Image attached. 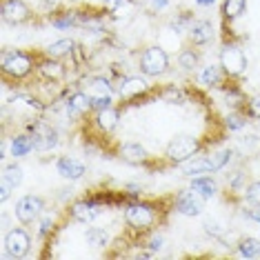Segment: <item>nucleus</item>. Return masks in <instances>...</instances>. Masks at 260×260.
<instances>
[{
	"label": "nucleus",
	"mask_w": 260,
	"mask_h": 260,
	"mask_svg": "<svg viewBox=\"0 0 260 260\" xmlns=\"http://www.w3.org/2000/svg\"><path fill=\"white\" fill-rule=\"evenodd\" d=\"M167 209H174V207H167ZM167 209H162L160 205L149 203V200H129L125 205V224L127 229L134 236H147L149 232H153V227H158L162 220V214Z\"/></svg>",
	"instance_id": "f257e3e1"
},
{
	"label": "nucleus",
	"mask_w": 260,
	"mask_h": 260,
	"mask_svg": "<svg viewBox=\"0 0 260 260\" xmlns=\"http://www.w3.org/2000/svg\"><path fill=\"white\" fill-rule=\"evenodd\" d=\"M36 64H38V54L22 49H7L3 51V58H0V69H3L5 80H14V82L27 80L36 72Z\"/></svg>",
	"instance_id": "f03ea898"
},
{
	"label": "nucleus",
	"mask_w": 260,
	"mask_h": 260,
	"mask_svg": "<svg viewBox=\"0 0 260 260\" xmlns=\"http://www.w3.org/2000/svg\"><path fill=\"white\" fill-rule=\"evenodd\" d=\"M78 89L85 96L91 98L93 109H103L114 105V96H116V85L109 76H100V74H85L78 80Z\"/></svg>",
	"instance_id": "7ed1b4c3"
},
{
	"label": "nucleus",
	"mask_w": 260,
	"mask_h": 260,
	"mask_svg": "<svg viewBox=\"0 0 260 260\" xmlns=\"http://www.w3.org/2000/svg\"><path fill=\"white\" fill-rule=\"evenodd\" d=\"M205 149V143L198 138V136L191 134H178L167 143L165 147V156L162 160L169 165V167H180L182 162H187L189 158L198 156L200 151Z\"/></svg>",
	"instance_id": "20e7f679"
},
{
	"label": "nucleus",
	"mask_w": 260,
	"mask_h": 260,
	"mask_svg": "<svg viewBox=\"0 0 260 260\" xmlns=\"http://www.w3.org/2000/svg\"><path fill=\"white\" fill-rule=\"evenodd\" d=\"M138 69L147 78H160V76L169 74L171 60H169V54L165 51V47L160 45L145 47L138 56Z\"/></svg>",
	"instance_id": "39448f33"
},
{
	"label": "nucleus",
	"mask_w": 260,
	"mask_h": 260,
	"mask_svg": "<svg viewBox=\"0 0 260 260\" xmlns=\"http://www.w3.org/2000/svg\"><path fill=\"white\" fill-rule=\"evenodd\" d=\"M34 247V238L29 234L27 224L22 227H11L5 232L3 238V258L5 260H22L29 256Z\"/></svg>",
	"instance_id": "423d86ee"
},
{
	"label": "nucleus",
	"mask_w": 260,
	"mask_h": 260,
	"mask_svg": "<svg viewBox=\"0 0 260 260\" xmlns=\"http://www.w3.org/2000/svg\"><path fill=\"white\" fill-rule=\"evenodd\" d=\"M218 64L222 67V72L227 74V78H240L247 72V56L242 51V47L232 40H224L218 49Z\"/></svg>",
	"instance_id": "0eeeda50"
},
{
	"label": "nucleus",
	"mask_w": 260,
	"mask_h": 260,
	"mask_svg": "<svg viewBox=\"0 0 260 260\" xmlns=\"http://www.w3.org/2000/svg\"><path fill=\"white\" fill-rule=\"evenodd\" d=\"M27 134L34 138V147L36 151H51L60 143V132L51 125V122L43 120V118H34V120L25 122Z\"/></svg>",
	"instance_id": "6e6552de"
},
{
	"label": "nucleus",
	"mask_w": 260,
	"mask_h": 260,
	"mask_svg": "<svg viewBox=\"0 0 260 260\" xmlns=\"http://www.w3.org/2000/svg\"><path fill=\"white\" fill-rule=\"evenodd\" d=\"M45 209H47V200L43 196H38V193H27V196L16 200L14 216L20 224H27L29 227V224H34L45 214Z\"/></svg>",
	"instance_id": "1a4fd4ad"
},
{
	"label": "nucleus",
	"mask_w": 260,
	"mask_h": 260,
	"mask_svg": "<svg viewBox=\"0 0 260 260\" xmlns=\"http://www.w3.org/2000/svg\"><path fill=\"white\" fill-rule=\"evenodd\" d=\"M205 203H207V198L203 196V193H198L193 187L180 189V191L171 198V207H174V211H178V214H182V216H189V218L203 214Z\"/></svg>",
	"instance_id": "9d476101"
},
{
	"label": "nucleus",
	"mask_w": 260,
	"mask_h": 260,
	"mask_svg": "<svg viewBox=\"0 0 260 260\" xmlns=\"http://www.w3.org/2000/svg\"><path fill=\"white\" fill-rule=\"evenodd\" d=\"M116 93L125 103H134L151 93V85L147 82V76H122L116 80Z\"/></svg>",
	"instance_id": "9b49d317"
},
{
	"label": "nucleus",
	"mask_w": 260,
	"mask_h": 260,
	"mask_svg": "<svg viewBox=\"0 0 260 260\" xmlns=\"http://www.w3.org/2000/svg\"><path fill=\"white\" fill-rule=\"evenodd\" d=\"M89 120L91 129L100 136H111L120 125V109L109 105V107H103V109H93L91 116L87 118ZM85 120V122H87Z\"/></svg>",
	"instance_id": "f8f14e48"
},
{
	"label": "nucleus",
	"mask_w": 260,
	"mask_h": 260,
	"mask_svg": "<svg viewBox=\"0 0 260 260\" xmlns=\"http://www.w3.org/2000/svg\"><path fill=\"white\" fill-rule=\"evenodd\" d=\"M0 18H3L5 25L20 27L34 20V11L25 0H3V5H0Z\"/></svg>",
	"instance_id": "ddd939ff"
},
{
	"label": "nucleus",
	"mask_w": 260,
	"mask_h": 260,
	"mask_svg": "<svg viewBox=\"0 0 260 260\" xmlns=\"http://www.w3.org/2000/svg\"><path fill=\"white\" fill-rule=\"evenodd\" d=\"M64 111H67L69 120L76 122V125H80V122H85L93 111L91 98L85 96V93L76 87V89L72 93H67V98H64Z\"/></svg>",
	"instance_id": "4468645a"
},
{
	"label": "nucleus",
	"mask_w": 260,
	"mask_h": 260,
	"mask_svg": "<svg viewBox=\"0 0 260 260\" xmlns=\"http://www.w3.org/2000/svg\"><path fill=\"white\" fill-rule=\"evenodd\" d=\"M36 74L47 85H60V82H64V78H67V67H64V62L58 60V58L43 54V56H38Z\"/></svg>",
	"instance_id": "2eb2a0df"
},
{
	"label": "nucleus",
	"mask_w": 260,
	"mask_h": 260,
	"mask_svg": "<svg viewBox=\"0 0 260 260\" xmlns=\"http://www.w3.org/2000/svg\"><path fill=\"white\" fill-rule=\"evenodd\" d=\"M103 209H105V205L98 203L96 198H80V200H74V203L67 207V214L76 222L89 224L103 214Z\"/></svg>",
	"instance_id": "dca6fc26"
},
{
	"label": "nucleus",
	"mask_w": 260,
	"mask_h": 260,
	"mask_svg": "<svg viewBox=\"0 0 260 260\" xmlns=\"http://www.w3.org/2000/svg\"><path fill=\"white\" fill-rule=\"evenodd\" d=\"M118 158L127 165H134V167H151L153 162L149 151L136 140H129V143H122L118 147Z\"/></svg>",
	"instance_id": "f3484780"
},
{
	"label": "nucleus",
	"mask_w": 260,
	"mask_h": 260,
	"mask_svg": "<svg viewBox=\"0 0 260 260\" xmlns=\"http://www.w3.org/2000/svg\"><path fill=\"white\" fill-rule=\"evenodd\" d=\"M187 38H189V45L193 47H207L211 45V40L216 38V27L214 22H211L209 18H196L189 25L187 29Z\"/></svg>",
	"instance_id": "a211bd4d"
},
{
	"label": "nucleus",
	"mask_w": 260,
	"mask_h": 260,
	"mask_svg": "<svg viewBox=\"0 0 260 260\" xmlns=\"http://www.w3.org/2000/svg\"><path fill=\"white\" fill-rule=\"evenodd\" d=\"M56 171L60 174V178L69 180V182H76V180L85 178L87 165L82 160H78V158H74V156H60L56 160Z\"/></svg>",
	"instance_id": "6ab92c4d"
},
{
	"label": "nucleus",
	"mask_w": 260,
	"mask_h": 260,
	"mask_svg": "<svg viewBox=\"0 0 260 260\" xmlns=\"http://www.w3.org/2000/svg\"><path fill=\"white\" fill-rule=\"evenodd\" d=\"M180 174L185 176V178H193V176H205V174H214V165H211V158L209 153H198V156L189 158L187 162L180 165Z\"/></svg>",
	"instance_id": "aec40b11"
},
{
	"label": "nucleus",
	"mask_w": 260,
	"mask_h": 260,
	"mask_svg": "<svg viewBox=\"0 0 260 260\" xmlns=\"http://www.w3.org/2000/svg\"><path fill=\"white\" fill-rule=\"evenodd\" d=\"M227 80H232V78H227V74L222 72L220 64H207L198 74V82L203 87H207V89H211V87L214 89H222Z\"/></svg>",
	"instance_id": "412c9836"
},
{
	"label": "nucleus",
	"mask_w": 260,
	"mask_h": 260,
	"mask_svg": "<svg viewBox=\"0 0 260 260\" xmlns=\"http://www.w3.org/2000/svg\"><path fill=\"white\" fill-rule=\"evenodd\" d=\"M178 67L185 74H196V69L200 67V49L193 45L182 47L178 51Z\"/></svg>",
	"instance_id": "4be33fe9"
},
{
	"label": "nucleus",
	"mask_w": 260,
	"mask_h": 260,
	"mask_svg": "<svg viewBox=\"0 0 260 260\" xmlns=\"http://www.w3.org/2000/svg\"><path fill=\"white\" fill-rule=\"evenodd\" d=\"M31 151H36L34 147V138L29 134H14V138L9 140V153L14 158H25Z\"/></svg>",
	"instance_id": "5701e85b"
},
{
	"label": "nucleus",
	"mask_w": 260,
	"mask_h": 260,
	"mask_svg": "<svg viewBox=\"0 0 260 260\" xmlns=\"http://www.w3.org/2000/svg\"><path fill=\"white\" fill-rule=\"evenodd\" d=\"M191 182H189V187H193L198 193H203V196L209 200L218 196V182L211 174H205V176H193V178H189Z\"/></svg>",
	"instance_id": "b1692460"
},
{
	"label": "nucleus",
	"mask_w": 260,
	"mask_h": 260,
	"mask_svg": "<svg viewBox=\"0 0 260 260\" xmlns=\"http://www.w3.org/2000/svg\"><path fill=\"white\" fill-rule=\"evenodd\" d=\"M76 40L74 38H60V40H54L51 45H47L45 49V56H51V58H58V60H62V58H69L74 54L76 49Z\"/></svg>",
	"instance_id": "393cba45"
},
{
	"label": "nucleus",
	"mask_w": 260,
	"mask_h": 260,
	"mask_svg": "<svg viewBox=\"0 0 260 260\" xmlns=\"http://www.w3.org/2000/svg\"><path fill=\"white\" fill-rule=\"evenodd\" d=\"M247 11V0H222L220 5V16L224 22H236L242 18Z\"/></svg>",
	"instance_id": "a878e982"
},
{
	"label": "nucleus",
	"mask_w": 260,
	"mask_h": 260,
	"mask_svg": "<svg viewBox=\"0 0 260 260\" xmlns=\"http://www.w3.org/2000/svg\"><path fill=\"white\" fill-rule=\"evenodd\" d=\"M51 27L56 29H69V27H78V9H64V11H54L49 16Z\"/></svg>",
	"instance_id": "bb28decb"
},
{
	"label": "nucleus",
	"mask_w": 260,
	"mask_h": 260,
	"mask_svg": "<svg viewBox=\"0 0 260 260\" xmlns=\"http://www.w3.org/2000/svg\"><path fill=\"white\" fill-rule=\"evenodd\" d=\"M85 242L91 249H107L111 242V236L107 229H103V227H89L85 232Z\"/></svg>",
	"instance_id": "cd10ccee"
},
{
	"label": "nucleus",
	"mask_w": 260,
	"mask_h": 260,
	"mask_svg": "<svg viewBox=\"0 0 260 260\" xmlns=\"http://www.w3.org/2000/svg\"><path fill=\"white\" fill-rule=\"evenodd\" d=\"M236 256L240 258H258L260 256V240L253 236H245L236 242Z\"/></svg>",
	"instance_id": "c85d7f7f"
},
{
	"label": "nucleus",
	"mask_w": 260,
	"mask_h": 260,
	"mask_svg": "<svg viewBox=\"0 0 260 260\" xmlns=\"http://www.w3.org/2000/svg\"><path fill=\"white\" fill-rule=\"evenodd\" d=\"M158 96H160L165 103H169V105H185L189 93L178 85H167V87H162V89L158 91Z\"/></svg>",
	"instance_id": "c756f323"
},
{
	"label": "nucleus",
	"mask_w": 260,
	"mask_h": 260,
	"mask_svg": "<svg viewBox=\"0 0 260 260\" xmlns=\"http://www.w3.org/2000/svg\"><path fill=\"white\" fill-rule=\"evenodd\" d=\"M0 178L3 180H7L11 187H18L20 182H22V167L18 162H9V165H5L3 167V174H0Z\"/></svg>",
	"instance_id": "7c9ffc66"
},
{
	"label": "nucleus",
	"mask_w": 260,
	"mask_h": 260,
	"mask_svg": "<svg viewBox=\"0 0 260 260\" xmlns=\"http://www.w3.org/2000/svg\"><path fill=\"white\" fill-rule=\"evenodd\" d=\"M247 114L245 111H240V109H234V111H229L227 118H224V125H227L229 132H240V129H245L247 127Z\"/></svg>",
	"instance_id": "2f4dec72"
},
{
	"label": "nucleus",
	"mask_w": 260,
	"mask_h": 260,
	"mask_svg": "<svg viewBox=\"0 0 260 260\" xmlns=\"http://www.w3.org/2000/svg\"><path fill=\"white\" fill-rule=\"evenodd\" d=\"M247 174H245V169H232L227 174V185H229V189L232 191H236V193H242V189L247 187Z\"/></svg>",
	"instance_id": "473e14b6"
},
{
	"label": "nucleus",
	"mask_w": 260,
	"mask_h": 260,
	"mask_svg": "<svg viewBox=\"0 0 260 260\" xmlns=\"http://www.w3.org/2000/svg\"><path fill=\"white\" fill-rule=\"evenodd\" d=\"M242 200L251 207H260V180H249L242 189Z\"/></svg>",
	"instance_id": "72a5a7b5"
},
{
	"label": "nucleus",
	"mask_w": 260,
	"mask_h": 260,
	"mask_svg": "<svg viewBox=\"0 0 260 260\" xmlns=\"http://www.w3.org/2000/svg\"><path fill=\"white\" fill-rule=\"evenodd\" d=\"M240 111H245L247 118H253V120H260V93H253V96L247 98Z\"/></svg>",
	"instance_id": "f704fd0d"
},
{
	"label": "nucleus",
	"mask_w": 260,
	"mask_h": 260,
	"mask_svg": "<svg viewBox=\"0 0 260 260\" xmlns=\"http://www.w3.org/2000/svg\"><path fill=\"white\" fill-rule=\"evenodd\" d=\"M193 20H196V18H193L191 11H182V14L174 16V20H171L169 25H171V29H176V31H187L189 25H191Z\"/></svg>",
	"instance_id": "c9c22d12"
},
{
	"label": "nucleus",
	"mask_w": 260,
	"mask_h": 260,
	"mask_svg": "<svg viewBox=\"0 0 260 260\" xmlns=\"http://www.w3.org/2000/svg\"><path fill=\"white\" fill-rule=\"evenodd\" d=\"M143 242H145L143 247H147L149 251L156 253V251H160V249H162L165 238H162V234H158V232H149V234L145 236V240H143Z\"/></svg>",
	"instance_id": "e433bc0d"
},
{
	"label": "nucleus",
	"mask_w": 260,
	"mask_h": 260,
	"mask_svg": "<svg viewBox=\"0 0 260 260\" xmlns=\"http://www.w3.org/2000/svg\"><path fill=\"white\" fill-rule=\"evenodd\" d=\"M203 229H205V234L207 236H211L214 240H224V227H220L216 220H205L203 222Z\"/></svg>",
	"instance_id": "4c0bfd02"
},
{
	"label": "nucleus",
	"mask_w": 260,
	"mask_h": 260,
	"mask_svg": "<svg viewBox=\"0 0 260 260\" xmlns=\"http://www.w3.org/2000/svg\"><path fill=\"white\" fill-rule=\"evenodd\" d=\"M54 227H56V216H49V214L43 216L40 218V227H38V238L45 240L47 236L54 232Z\"/></svg>",
	"instance_id": "58836bf2"
},
{
	"label": "nucleus",
	"mask_w": 260,
	"mask_h": 260,
	"mask_svg": "<svg viewBox=\"0 0 260 260\" xmlns=\"http://www.w3.org/2000/svg\"><path fill=\"white\" fill-rule=\"evenodd\" d=\"M129 3H132V0H103V9L107 11L109 16H118Z\"/></svg>",
	"instance_id": "ea45409f"
},
{
	"label": "nucleus",
	"mask_w": 260,
	"mask_h": 260,
	"mask_svg": "<svg viewBox=\"0 0 260 260\" xmlns=\"http://www.w3.org/2000/svg\"><path fill=\"white\" fill-rule=\"evenodd\" d=\"M11 191H14V187H11L7 180L0 178V203H7L9 196H11Z\"/></svg>",
	"instance_id": "a19ab883"
},
{
	"label": "nucleus",
	"mask_w": 260,
	"mask_h": 260,
	"mask_svg": "<svg viewBox=\"0 0 260 260\" xmlns=\"http://www.w3.org/2000/svg\"><path fill=\"white\" fill-rule=\"evenodd\" d=\"M40 9H43L45 14H54L58 9V0H40Z\"/></svg>",
	"instance_id": "79ce46f5"
},
{
	"label": "nucleus",
	"mask_w": 260,
	"mask_h": 260,
	"mask_svg": "<svg viewBox=\"0 0 260 260\" xmlns=\"http://www.w3.org/2000/svg\"><path fill=\"white\" fill-rule=\"evenodd\" d=\"M169 7V0H149V9L151 11H162Z\"/></svg>",
	"instance_id": "37998d69"
},
{
	"label": "nucleus",
	"mask_w": 260,
	"mask_h": 260,
	"mask_svg": "<svg viewBox=\"0 0 260 260\" xmlns=\"http://www.w3.org/2000/svg\"><path fill=\"white\" fill-rule=\"evenodd\" d=\"M242 145H245V147H253V145H260V140H258V136L249 134V136H245V138H242Z\"/></svg>",
	"instance_id": "c03bdc74"
},
{
	"label": "nucleus",
	"mask_w": 260,
	"mask_h": 260,
	"mask_svg": "<svg viewBox=\"0 0 260 260\" xmlns=\"http://www.w3.org/2000/svg\"><path fill=\"white\" fill-rule=\"evenodd\" d=\"M193 3H196L198 5V7H214V5H216V0H193Z\"/></svg>",
	"instance_id": "a18cd8bd"
}]
</instances>
